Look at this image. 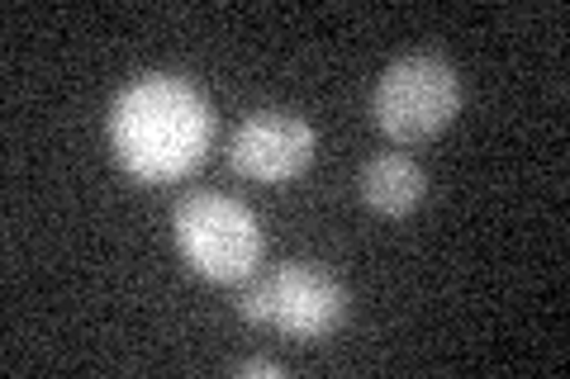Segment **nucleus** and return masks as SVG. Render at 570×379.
<instances>
[{"label":"nucleus","instance_id":"f257e3e1","mask_svg":"<svg viewBox=\"0 0 570 379\" xmlns=\"http://www.w3.org/2000/svg\"><path fill=\"white\" fill-rule=\"evenodd\" d=\"M214 123V104L190 77L142 71L110 100L105 138L124 176L138 186H176L205 161Z\"/></svg>","mask_w":570,"mask_h":379},{"label":"nucleus","instance_id":"f03ea898","mask_svg":"<svg viewBox=\"0 0 570 379\" xmlns=\"http://www.w3.org/2000/svg\"><path fill=\"white\" fill-rule=\"evenodd\" d=\"M171 242L200 280L238 285L262 266V223L234 195L200 190L171 209Z\"/></svg>","mask_w":570,"mask_h":379},{"label":"nucleus","instance_id":"7ed1b4c3","mask_svg":"<svg viewBox=\"0 0 570 379\" xmlns=\"http://www.w3.org/2000/svg\"><path fill=\"white\" fill-rule=\"evenodd\" d=\"M238 318L291 341H328L347 322V290L314 261H285L238 295Z\"/></svg>","mask_w":570,"mask_h":379},{"label":"nucleus","instance_id":"20e7f679","mask_svg":"<svg viewBox=\"0 0 570 379\" xmlns=\"http://www.w3.org/2000/svg\"><path fill=\"white\" fill-rule=\"evenodd\" d=\"M461 110V71L438 58V52H409L395 58L376 90H371V119L376 129L409 148V142H428L438 138Z\"/></svg>","mask_w":570,"mask_h":379},{"label":"nucleus","instance_id":"39448f33","mask_svg":"<svg viewBox=\"0 0 570 379\" xmlns=\"http://www.w3.org/2000/svg\"><path fill=\"white\" fill-rule=\"evenodd\" d=\"M314 148L318 133L305 114L266 104V110L247 114L228 138V167L243 180H257V186H285V180L309 171Z\"/></svg>","mask_w":570,"mask_h":379},{"label":"nucleus","instance_id":"423d86ee","mask_svg":"<svg viewBox=\"0 0 570 379\" xmlns=\"http://www.w3.org/2000/svg\"><path fill=\"white\" fill-rule=\"evenodd\" d=\"M423 190H428V176L423 167L409 152H376L356 171V195L371 213L381 219H404L423 205Z\"/></svg>","mask_w":570,"mask_h":379},{"label":"nucleus","instance_id":"0eeeda50","mask_svg":"<svg viewBox=\"0 0 570 379\" xmlns=\"http://www.w3.org/2000/svg\"><path fill=\"white\" fill-rule=\"evenodd\" d=\"M234 375H262V379H281L285 375V366H281V360H238V366H234Z\"/></svg>","mask_w":570,"mask_h":379}]
</instances>
